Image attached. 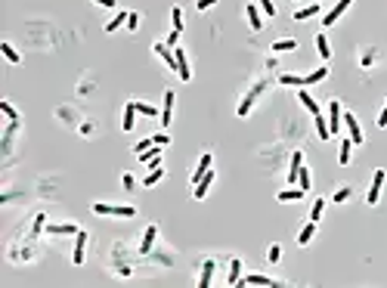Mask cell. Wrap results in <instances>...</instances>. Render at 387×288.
Returning a JSON list of instances; mask_svg holds the SVG:
<instances>
[{
    "label": "cell",
    "mask_w": 387,
    "mask_h": 288,
    "mask_svg": "<svg viewBox=\"0 0 387 288\" xmlns=\"http://www.w3.org/2000/svg\"><path fill=\"white\" fill-rule=\"evenodd\" d=\"M319 13V3H310L304 6V10H294V22H304V19H313V16Z\"/></svg>",
    "instance_id": "21"
},
{
    "label": "cell",
    "mask_w": 387,
    "mask_h": 288,
    "mask_svg": "<svg viewBox=\"0 0 387 288\" xmlns=\"http://www.w3.org/2000/svg\"><path fill=\"white\" fill-rule=\"evenodd\" d=\"M214 3H217V0H195V6H198V10H211Z\"/></svg>",
    "instance_id": "45"
},
{
    "label": "cell",
    "mask_w": 387,
    "mask_h": 288,
    "mask_svg": "<svg viewBox=\"0 0 387 288\" xmlns=\"http://www.w3.org/2000/svg\"><path fill=\"white\" fill-rule=\"evenodd\" d=\"M347 198H350V186H344V189H338V192H334V198H332V201H338V205H344Z\"/></svg>",
    "instance_id": "39"
},
{
    "label": "cell",
    "mask_w": 387,
    "mask_h": 288,
    "mask_svg": "<svg viewBox=\"0 0 387 288\" xmlns=\"http://www.w3.org/2000/svg\"><path fill=\"white\" fill-rule=\"evenodd\" d=\"M325 74H329V69H325V65H322V69H316V72H310V74H304V87H307V84H319Z\"/></svg>",
    "instance_id": "26"
},
{
    "label": "cell",
    "mask_w": 387,
    "mask_h": 288,
    "mask_svg": "<svg viewBox=\"0 0 387 288\" xmlns=\"http://www.w3.org/2000/svg\"><path fill=\"white\" fill-rule=\"evenodd\" d=\"M384 180H387V171H375L372 186H369V196H366L369 205H378V198H381V189H384Z\"/></svg>",
    "instance_id": "2"
},
{
    "label": "cell",
    "mask_w": 387,
    "mask_h": 288,
    "mask_svg": "<svg viewBox=\"0 0 387 288\" xmlns=\"http://www.w3.org/2000/svg\"><path fill=\"white\" fill-rule=\"evenodd\" d=\"M174 56H176V74H180V81H189V78H192V69H189L186 53H183L180 47H174Z\"/></svg>",
    "instance_id": "3"
},
{
    "label": "cell",
    "mask_w": 387,
    "mask_h": 288,
    "mask_svg": "<svg viewBox=\"0 0 387 288\" xmlns=\"http://www.w3.org/2000/svg\"><path fill=\"white\" fill-rule=\"evenodd\" d=\"M279 84H288V87H304V74H279Z\"/></svg>",
    "instance_id": "27"
},
{
    "label": "cell",
    "mask_w": 387,
    "mask_h": 288,
    "mask_svg": "<svg viewBox=\"0 0 387 288\" xmlns=\"http://www.w3.org/2000/svg\"><path fill=\"white\" fill-rule=\"evenodd\" d=\"M176 40H180V31H171V37H167L164 44H167V47H176Z\"/></svg>",
    "instance_id": "46"
},
{
    "label": "cell",
    "mask_w": 387,
    "mask_h": 288,
    "mask_svg": "<svg viewBox=\"0 0 387 288\" xmlns=\"http://www.w3.org/2000/svg\"><path fill=\"white\" fill-rule=\"evenodd\" d=\"M248 22H251V28H254V31L264 28V13H260V6L248 3Z\"/></svg>",
    "instance_id": "15"
},
{
    "label": "cell",
    "mask_w": 387,
    "mask_h": 288,
    "mask_svg": "<svg viewBox=\"0 0 387 288\" xmlns=\"http://www.w3.org/2000/svg\"><path fill=\"white\" fill-rule=\"evenodd\" d=\"M270 50H273V53H288V50H298V40H291V37L288 40H276Z\"/></svg>",
    "instance_id": "25"
},
{
    "label": "cell",
    "mask_w": 387,
    "mask_h": 288,
    "mask_svg": "<svg viewBox=\"0 0 387 288\" xmlns=\"http://www.w3.org/2000/svg\"><path fill=\"white\" fill-rule=\"evenodd\" d=\"M211 162H214V155H211V152H205V155H201V162H198V167H195V174H192V183H198L201 177L211 171Z\"/></svg>",
    "instance_id": "11"
},
{
    "label": "cell",
    "mask_w": 387,
    "mask_h": 288,
    "mask_svg": "<svg viewBox=\"0 0 387 288\" xmlns=\"http://www.w3.org/2000/svg\"><path fill=\"white\" fill-rule=\"evenodd\" d=\"M137 106H133V103H127V106H124V121H121V127H124V130H133V127H137Z\"/></svg>",
    "instance_id": "12"
},
{
    "label": "cell",
    "mask_w": 387,
    "mask_h": 288,
    "mask_svg": "<svg viewBox=\"0 0 387 288\" xmlns=\"http://www.w3.org/2000/svg\"><path fill=\"white\" fill-rule=\"evenodd\" d=\"M316 50H319V56H322V59H329V56H332V47H329V37H325V35H322V31H319V35H316Z\"/></svg>",
    "instance_id": "23"
},
{
    "label": "cell",
    "mask_w": 387,
    "mask_h": 288,
    "mask_svg": "<svg viewBox=\"0 0 387 288\" xmlns=\"http://www.w3.org/2000/svg\"><path fill=\"white\" fill-rule=\"evenodd\" d=\"M322 211H325V198H316L313 201V211H310V220L319 223V220H322Z\"/></svg>",
    "instance_id": "29"
},
{
    "label": "cell",
    "mask_w": 387,
    "mask_h": 288,
    "mask_svg": "<svg viewBox=\"0 0 387 288\" xmlns=\"http://www.w3.org/2000/svg\"><path fill=\"white\" fill-rule=\"evenodd\" d=\"M344 124V112H341V103L338 99H332V106H329V130L332 133H338V127Z\"/></svg>",
    "instance_id": "5"
},
{
    "label": "cell",
    "mask_w": 387,
    "mask_h": 288,
    "mask_svg": "<svg viewBox=\"0 0 387 288\" xmlns=\"http://www.w3.org/2000/svg\"><path fill=\"white\" fill-rule=\"evenodd\" d=\"M133 106H137V112H140V115H149V118L155 115V106H149V103H133Z\"/></svg>",
    "instance_id": "40"
},
{
    "label": "cell",
    "mask_w": 387,
    "mask_h": 288,
    "mask_svg": "<svg viewBox=\"0 0 387 288\" xmlns=\"http://www.w3.org/2000/svg\"><path fill=\"white\" fill-rule=\"evenodd\" d=\"M350 149H353V140H344L341 143V152H338V162L341 164H350Z\"/></svg>",
    "instance_id": "28"
},
{
    "label": "cell",
    "mask_w": 387,
    "mask_h": 288,
    "mask_svg": "<svg viewBox=\"0 0 387 288\" xmlns=\"http://www.w3.org/2000/svg\"><path fill=\"white\" fill-rule=\"evenodd\" d=\"M171 22H174V31H183V10H180V6H174V10H171Z\"/></svg>",
    "instance_id": "34"
},
{
    "label": "cell",
    "mask_w": 387,
    "mask_h": 288,
    "mask_svg": "<svg viewBox=\"0 0 387 288\" xmlns=\"http://www.w3.org/2000/svg\"><path fill=\"white\" fill-rule=\"evenodd\" d=\"M378 127H387V99H384V108H381V115H378Z\"/></svg>",
    "instance_id": "44"
},
{
    "label": "cell",
    "mask_w": 387,
    "mask_h": 288,
    "mask_svg": "<svg viewBox=\"0 0 387 288\" xmlns=\"http://www.w3.org/2000/svg\"><path fill=\"white\" fill-rule=\"evenodd\" d=\"M313 235H316V223L310 220V223L304 226V230L298 233V245H300V248H304V245H310V239H313Z\"/></svg>",
    "instance_id": "18"
},
{
    "label": "cell",
    "mask_w": 387,
    "mask_h": 288,
    "mask_svg": "<svg viewBox=\"0 0 387 288\" xmlns=\"http://www.w3.org/2000/svg\"><path fill=\"white\" fill-rule=\"evenodd\" d=\"M344 124H347V133H350L353 146H359V143H363V130H359V121H356V115H353V112H347V115H344Z\"/></svg>",
    "instance_id": "4"
},
{
    "label": "cell",
    "mask_w": 387,
    "mask_h": 288,
    "mask_svg": "<svg viewBox=\"0 0 387 288\" xmlns=\"http://www.w3.org/2000/svg\"><path fill=\"white\" fill-rule=\"evenodd\" d=\"M276 198H279V201H300V198H304V189H300V186H298V189H282Z\"/></svg>",
    "instance_id": "22"
},
{
    "label": "cell",
    "mask_w": 387,
    "mask_h": 288,
    "mask_svg": "<svg viewBox=\"0 0 387 288\" xmlns=\"http://www.w3.org/2000/svg\"><path fill=\"white\" fill-rule=\"evenodd\" d=\"M300 167H304V152H294V155H291V171H288V180L291 183H298V171H300Z\"/></svg>",
    "instance_id": "16"
},
{
    "label": "cell",
    "mask_w": 387,
    "mask_h": 288,
    "mask_svg": "<svg viewBox=\"0 0 387 288\" xmlns=\"http://www.w3.org/2000/svg\"><path fill=\"white\" fill-rule=\"evenodd\" d=\"M0 50H3V56L10 59V62H19V59H22V56H19V50H16L13 44H6V40H3V44H0Z\"/></svg>",
    "instance_id": "31"
},
{
    "label": "cell",
    "mask_w": 387,
    "mask_h": 288,
    "mask_svg": "<svg viewBox=\"0 0 387 288\" xmlns=\"http://www.w3.org/2000/svg\"><path fill=\"white\" fill-rule=\"evenodd\" d=\"M239 279H242V260L232 257V260H229V279H226V282H229V285H239Z\"/></svg>",
    "instance_id": "20"
},
{
    "label": "cell",
    "mask_w": 387,
    "mask_h": 288,
    "mask_svg": "<svg viewBox=\"0 0 387 288\" xmlns=\"http://www.w3.org/2000/svg\"><path fill=\"white\" fill-rule=\"evenodd\" d=\"M0 108H3V115H6V118H10V121H13V124H19V115H16V108H13L10 103H0Z\"/></svg>",
    "instance_id": "36"
},
{
    "label": "cell",
    "mask_w": 387,
    "mask_h": 288,
    "mask_svg": "<svg viewBox=\"0 0 387 288\" xmlns=\"http://www.w3.org/2000/svg\"><path fill=\"white\" fill-rule=\"evenodd\" d=\"M260 13H264V16H276V6H273V0H260Z\"/></svg>",
    "instance_id": "38"
},
{
    "label": "cell",
    "mask_w": 387,
    "mask_h": 288,
    "mask_svg": "<svg viewBox=\"0 0 387 288\" xmlns=\"http://www.w3.org/2000/svg\"><path fill=\"white\" fill-rule=\"evenodd\" d=\"M350 3H353V0H338V3H334V6H332V10H329V13H325V22H322V25H334V22H338V19H341V16H344V10H347V6H350Z\"/></svg>",
    "instance_id": "6"
},
{
    "label": "cell",
    "mask_w": 387,
    "mask_h": 288,
    "mask_svg": "<svg viewBox=\"0 0 387 288\" xmlns=\"http://www.w3.org/2000/svg\"><path fill=\"white\" fill-rule=\"evenodd\" d=\"M155 235H158V226H155V223H149V230H146V235H142V242H140V254H149V251H152Z\"/></svg>",
    "instance_id": "10"
},
{
    "label": "cell",
    "mask_w": 387,
    "mask_h": 288,
    "mask_svg": "<svg viewBox=\"0 0 387 288\" xmlns=\"http://www.w3.org/2000/svg\"><path fill=\"white\" fill-rule=\"evenodd\" d=\"M44 230L50 235H78V226H74V223H47Z\"/></svg>",
    "instance_id": "7"
},
{
    "label": "cell",
    "mask_w": 387,
    "mask_h": 288,
    "mask_svg": "<svg viewBox=\"0 0 387 288\" xmlns=\"http://www.w3.org/2000/svg\"><path fill=\"white\" fill-rule=\"evenodd\" d=\"M155 146H167V143H171V137H167V133H155Z\"/></svg>",
    "instance_id": "43"
},
{
    "label": "cell",
    "mask_w": 387,
    "mask_h": 288,
    "mask_svg": "<svg viewBox=\"0 0 387 288\" xmlns=\"http://www.w3.org/2000/svg\"><path fill=\"white\" fill-rule=\"evenodd\" d=\"M211 183H214V174L208 171V174L195 183V198H205V196H208V189H211Z\"/></svg>",
    "instance_id": "17"
},
{
    "label": "cell",
    "mask_w": 387,
    "mask_h": 288,
    "mask_svg": "<svg viewBox=\"0 0 387 288\" xmlns=\"http://www.w3.org/2000/svg\"><path fill=\"white\" fill-rule=\"evenodd\" d=\"M260 90H264V87H254V90H251V93H248V96H245V103H242V106H239V118H245V115L251 112V103H254V96H257V93H260Z\"/></svg>",
    "instance_id": "24"
},
{
    "label": "cell",
    "mask_w": 387,
    "mask_h": 288,
    "mask_svg": "<svg viewBox=\"0 0 387 288\" xmlns=\"http://www.w3.org/2000/svg\"><path fill=\"white\" fill-rule=\"evenodd\" d=\"M214 270H217V264H214V260H205V267H201V276H198V288H208V285H211V279H214Z\"/></svg>",
    "instance_id": "13"
},
{
    "label": "cell",
    "mask_w": 387,
    "mask_h": 288,
    "mask_svg": "<svg viewBox=\"0 0 387 288\" xmlns=\"http://www.w3.org/2000/svg\"><path fill=\"white\" fill-rule=\"evenodd\" d=\"M174 90H167L164 93V106H161V127H167L171 124V118H174Z\"/></svg>",
    "instance_id": "8"
},
{
    "label": "cell",
    "mask_w": 387,
    "mask_h": 288,
    "mask_svg": "<svg viewBox=\"0 0 387 288\" xmlns=\"http://www.w3.org/2000/svg\"><path fill=\"white\" fill-rule=\"evenodd\" d=\"M127 28H130V31L140 28V13H130V16H127Z\"/></svg>",
    "instance_id": "42"
},
{
    "label": "cell",
    "mask_w": 387,
    "mask_h": 288,
    "mask_svg": "<svg viewBox=\"0 0 387 288\" xmlns=\"http://www.w3.org/2000/svg\"><path fill=\"white\" fill-rule=\"evenodd\" d=\"M84 248H87V233L78 230V235H74V264H84Z\"/></svg>",
    "instance_id": "9"
},
{
    "label": "cell",
    "mask_w": 387,
    "mask_h": 288,
    "mask_svg": "<svg viewBox=\"0 0 387 288\" xmlns=\"http://www.w3.org/2000/svg\"><path fill=\"white\" fill-rule=\"evenodd\" d=\"M127 16H130V13H118V16H115V19H112V22H108V25H106V31H118V28H121V25H124V22H127Z\"/></svg>",
    "instance_id": "33"
},
{
    "label": "cell",
    "mask_w": 387,
    "mask_h": 288,
    "mask_svg": "<svg viewBox=\"0 0 387 288\" xmlns=\"http://www.w3.org/2000/svg\"><path fill=\"white\" fill-rule=\"evenodd\" d=\"M161 177H164V171H161V167H152V174L146 177V186H155L158 180H161Z\"/></svg>",
    "instance_id": "37"
},
{
    "label": "cell",
    "mask_w": 387,
    "mask_h": 288,
    "mask_svg": "<svg viewBox=\"0 0 387 288\" xmlns=\"http://www.w3.org/2000/svg\"><path fill=\"white\" fill-rule=\"evenodd\" d=\"M239 282H245V285H264V288H270V285H276L270 276H260V273H248V276H242Z\"/></svg>",
    "instance_id": "14"
},
{
    "label": "cell",
    "mask_w": 387,
    "mask_h": 288,
    "mask_svg": "<svg viewBox=\"0 0 387 288\" xmlns=\"http://www.w3.org/2000/svg\"><path fill=\"white\" fill-rule=\"evenodd\" d=\"M298 99H300V106H304V108H307V112H313V115H319V103H316V99H313V96H310V93H307V90H300V93H298Z\"/></svg>",
    "instance_id": "19"
},
{
    "label": "cell",
    "mask_w": 387,
    "mask_h": 288,
    "mask_svg": "<svg viewBox=\"0 0 387 288\" xmlns=\"http://www.w3.org/2000/svg\"><path fill=\"white\" fill-rule=\"evenodd\" d=\"M316 133H319V140H329L332 137V130H329V124H325L322 115H316Z\"/></svg>",
    "instance_id": "30"
},
{
    "label": "cell",
    "mask_w": 387,
    "mask_h": 288,
    "mask_svg": "<svg viewBox=\"0 0 387 288\" xmlns=\"http://www.w3.org/2000/svg\"><path fill=\"white\" fill-rule=\"evenodd\" d=\"M298 186H300V189H310V186H313V180H310V171H307V167H300V171H298Z\"/></svg>",
    "instance_id": "32"
},
{
    "label": "cell",
    "mask_w": 387,
    "mask_h": 288,
    "mask_svg": "<svg viewBox=\"0 0 387 288\" xmlns=\"http://www.w3.org/2000/svg\"><path fill=\"white\" fill-rule=\"evenodd\" d=\"M279 257H282V245H270V251H266V260H270V264H276Z\"/></svg>",
    "instance_id": "35"
},
{
    "label": "cell",
    "mask_w": 387,
    "mask_h": 288,
    "mask_svg": "<svg viewBox=\"0 0 387 288\" xmlns=\"http://www.w3.org/2000/svg\"><path fill=\"white\" fill-rule=\"evenodd\" d=\"M152 146H155V140L149 137V140H140V143H137V146H133V149H137V155H140V152H146V149H152Z\"/></svg>",
    "instance_id": "41"
},
{
    "label": "cell",
    "mask_w": 387,
    "mask_h": 288,
    "mask_svg": "<svg viewBox=\"0 0 387 288\" xmlns=\"http://www.w3.org/2000/svg\"><path fill=\"white\" fill-rule=\"evenodd\" d=\"M93 214H103V217H133V214H137V208H133V205H103V201H96Z\"/></svg>",
    "instance_id": "1"
},
{
    "label": "cell",
    "mask_w": 387,
    "mask_h": 288,
    "mask_svg": "<svg viewBox=\"0 0 387 288\" xmlns=\"http://www.w3.org/2000/svg\"><path fill=\"white\" fill-rule=\"evenodd\" d=\"M93 3H96V6H106V10H112L118 0H93Z\"/></svg>",
    "instance_id": "47"
}]
</instances>
